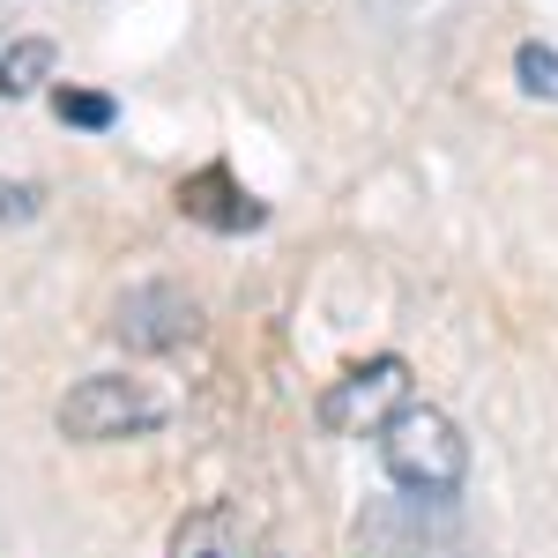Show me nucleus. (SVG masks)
Here are the masks:
<instances>
[{"mask_svg":"<svg viewBox=\"0 0 558 558\" xmlns=\"http://www.w3.org/2000/svg\"><path fill=\"white\" fill-rule=\"evenodd\" d=\"M373 454H380L387 484L410 492V499H454V492L470 484V439H462V425H454L439 402L395 410V417L373 432Z\"/></svg>","mask_w":558,"mask_h":558,"instance_id":"1","label":"nucleus"},{"mask_svg":"<svg viewBox=\"0 0 558 558\" xmlns=\"http://www.w3.org/2000/svg\"><path fill=\"white\" fill-rule=\"evenodd\" d=\"M52 425L60 439H75V447H105V439H142V432L165 425V395L149 380H134V373H89L60 395V410H52Z\"/></svg>","mask_w":558,"mask_h":558,"instance_id":"2","label":"nucleus"},{"mask_svg":"<svg viewBox=\"0 0 558 558\" xmlns=\"http://www.w3.org/2000/svg\"><path fill=\"white\" fill-rule=\"evenodd\" d=\"M395 410H410V357H395V350H380V357H365V365H350V373H336V380L320 387V432H343V439H357V432H380Z\"/></svg>","mask_w":558,"mask_h":558,"instance_id":"3","label":"nucleus"},{"mask_svg":"<svg viewBox=\"0 0 558 558\" xmlns=\"http://www.w3.org/2000/svg\"><path fill=\"white\" fill-rule=\"evenodd\" d=\"M105 328H112V343H128V350H179V343H194L202 305L179 283H134V291H120Z\"/></svg>","mask_w":558,"mask_h":558,"instance_id":"4","label":"nucleus"},{"mask_svg":"<svg viewBox=\"0 0 558 558\" xmlns=\"http://www.w3.org/2000/svg\"><path fill=\"white\" fill-rule=\"evenodd\" d=\"M38 83H52V45L45 38L0 45V97H31Z\"/></svg>","mask_w":558,"mask_h":558,"instance_id":"5","label":"nucleus"},{"mask_svg":"<svg viewBox=\"0 0 558 558\" xmlns=\"http://www.w3.org/2000/svg\"><path fill=\"white\" fill-rule=\"evenodd\" d=\"M514 83L529 89V97L558 105V45H544V38H521V45H514Z\"/></svg>","mask_w":558,"mask_h":558,"instance_id":"6","label":"nucleus"},{"mask_svg":"<svg viewBox=\"0 0 558 558\" xmlns=\"http://www.w3.org/2000/svg\"><path fill=\"white\" fill-rule=\"evenodd\" d=\"M52 112H60V120H68V128H112V97H97V89H52Z\"/></svg>","mask_w":558,"mask_h":558,"instance_id":"7","label":"nucleus"},{"mask_svg":"<svg viewBox=\"0 0 558 558\" xmlns=\"http://www.w3.org/2000/svg\"><path fill=\"white\" fill-rule=\"evenodd\" d=\"M165 558H231V551H223V514L179 521V536H172V551H165Z\"/></svg>","mask_w":558,"mask_h":558,"instance_id":"8","label":"nucleus"},{"mask_svg":"<svg viewBox=\"0 0 558 558\" xmlns=\"http://www.w3.org/2000/svg\"><path fill=\"white\" fill-rule=\"evenodd\" d=\"M0 216H31V186H15V194L0 186Z\"/></svg>","mask_w":558,"mask_h":558,"instance_id":"9","label":"nucleus"}]
</instances>
